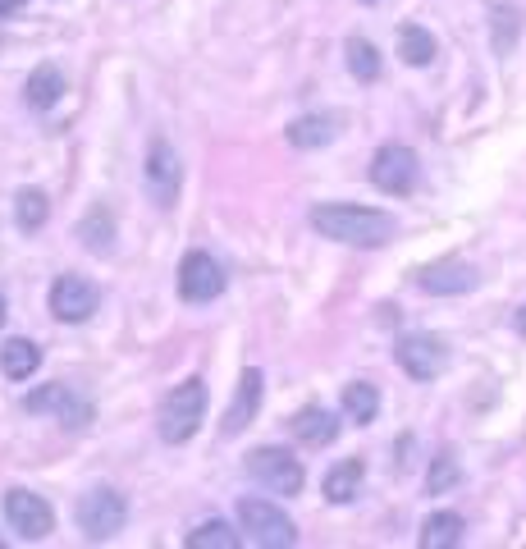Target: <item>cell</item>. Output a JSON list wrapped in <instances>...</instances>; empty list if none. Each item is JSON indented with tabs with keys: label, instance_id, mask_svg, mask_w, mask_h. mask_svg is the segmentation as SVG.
I'll return each mask as SVG.
<instances>
[{
	"label": "cell",
	"instance_id": "obj_16",
	"mask_svg": "<svg viewBox=\"0 0 526 549\" xmlns=\"http://www.w3.org/2000/svg\"><path fill=\"white\" fill-rule=\"evenodd\" d=\"M293 435H298L302 444H312V449H325V444H334V435H339V417H334L330 408H302L298 417H293Z\"/></svg>",
	"mask_w": 526,
	"mask_h": 549
},
{
	"label": "cell",
	"instance_id": "obj_18",
	"mask_svg": "<svg viewBox=\"0 0 526 549\" xmlns=\"http://www.w3.org/2000/svg\"><path fill=\"white\" fill-rule=\"evenodd\" d=\"M42 366V348L33 344V339H5V348H0V371L10 380H28Z\"/></svg>",
	"mask_w": 526,
	"mask_h": 549
},
{
	"label": "cell",
	"instance_id": "obj_10",
	"mask_svg": "<svg viewBox=\"0 0 526 549\" xmlns=\"http://www.w3.org/2000/svg\"><path fill=\"white\" fill-rule=\"evenodd\" d=\"M5 522H10L23 540H42V536H51L55 513L33 490H10V495H5Z\"/></svg>",
	"mask_w": 526,
	"mask_h": 549
},
{
	"label": "cell",
	"instance_id": "obj_33",
	"mask_svg": "<svg viewBox=\"0 0 526 549\" xmlns=\"http://www.w3.org/2000/svg\"><path fill=\"white\" fill-rule=\"evenodd\" d=\"M366 5H371V0H366Z\"/></svg>",
	"mask_w": 526,
	"mask_h": 549
},
{
	"label": "cell",
	"instance_id": "obj_29",
	"mask_svg": "<svg viewBox=\"0 0 526 549\" xmlns=\"http://www.w3.org/2000/svg\"><path fill=\"white\" fill-rule=\"evenodd\" d=\"M23 5H28V0H0V19H5V14H14V10H23Z\"/></svg>",
	"mask_w": 526,
	"mask_h": 549
},
{
	"label": "cell",
	"instance_id": "obj_22",
	"mask_svg": "<svg viewBox=\"0 0 526 549\" xmlns=\"http://www.w3.org/2000/svg\"><path fill=\"white\" fill-rule=\"evenodd\" d=\"M398 55H403V65L426 69L430 60H435V37H430L421 23H403V28H398Z\"/></svg>",
	"mask_w": 526,
	"mask_h": 549
},
{
	"label": "cell",
	"instance_id": "obj_20",
	"mask_svg": "<svg viewBox=\"0 0 526 549\" xmlns=\"http://www.w3.org/2000/svg\"><path fill=\"white\" fill-rule=\"evenodd\" d=\"M339 133V119L334 115H302L289 124V142L302 151H312V147H325V142Z\"/></svg>",
	"mask_w": 526,
	"mask_h": 549
},
{
	"label": "cell",
	"instance_id": "obj_24",
	"mask_svg": "<svg viewBox=\"0 0 526 549\" xmlns=\"http://www.w3.org/2000/svg\"><path fill=\"white\" fill-rule=\"evenodd\" d=\"M183 545H188V549H238V545H243V536H238L229 522H202V527L188 531Z\"/></svg>",
	"mask_w": 526,
	"mask_h": 549
},
{
	"label": "cell",
	"instance_id": "obj_12",
	"mask_svg": "<svg viewBox=\"0 0 526 549\" xmlns=\"http://www.w3.org/2000/svg\"><path fill=\"white\" fill-rule=\"evenodd\" d=\"M23 412H55V417L65 421V426H74V431L92 421V403L78 399L69 385H42L37 394L23 399Z\"/></svg>",
	"mask_w": 526,
	"mask_h": 549
},
{
	"label": "cell",
	"instance_id": "obj_19",
	"mask_svg": "<svg viewBox=\"0 0 526 549\" xmlns=\"http://www.w3.org/2000/svg\"><path fill=\"white\" fill-rule=\"evenodd\" d=\"M462 531H467V522L444 508V513H430L426 522H421V545L426 549H453V545H462Z\"/></svg>",
	"mask_w": 526,
	"mask_h": 549
},
{
	"label": "cell",
	"instance_id": "obj_28",
	"mask_svg": "<svg viewBox=\"0 0 526 549\" xmlns=\"http://www.w3.org/2000/svg\"><path fill=\"white\" fill-rule=\"evenodd\" d=\"M490 19H494V51L508 55V51H513V42H517V10H508V5H494Z\"/></svg>",
	"mask_w": 526,
	"mask_h": 549
},
{
	"label": "cell",
	"instance_id": "obj_5",
	"mask_svg": "<svg viewBox=\"0 0 526 549\" xmlns=\"http://www.w3.org/2000/svg\"><path fill=\"white\" fill-rule=\"evenodd\" d=\"M247 476L261 481L266 490H275V495H298L302 481H307L298 458L289 449H275V444H261V449L247 453Z\"/></svg>",
	"mask_w": 526,
	"mask_h": 549
},
{
	"label": "cell",
	"instance_id": "obj_30",
	"mask_svg": "<svg viewBox=\"0 0 526 549\" xmlns=\"http://www.w3.org/2000/svg\"><path fill=\"white\" fill-rule=\"evenodd\" d=\"M517 334H522V339H526V307H522V312H517Z\"/></svg>",
	"mask_w": 526,
	"mask_h": 549
},
{
	"label": "cell",
	"instance_id": "obj_23",
	"mask_svg": "<svg viewBox=\"0 0 526 549\" xmlns=\"http://www.w3.org/2000/svg\"><path fill=\"white\" fill-rule=\"evenodd\" d=\"M78 238H83L87 252H110L115 248V216H110L106 206H92L78 225Z\"/></svg>",
	"mask_w": 526,
	"mask_h": 549
},
{
	"label": "cell",
	"instance_id": "obj_8",
	"mask_svg": "<svg viewBox=\"0 0 526 549\" xmlns=\"http://www.w3.org/2000/svg\"><path fill=\"white\" fill-rule=\"evenodd\" d=\"M142 179H147V193L156 206H174V197H179V156H174V147L165 138H151L147 147V165H142Z\"/></svg>",
	"mask_w": 526,
	"mask_h": 549
},
{
	"label": "cell",
	"instance_id": "obj_13",
	"mask_svg": "<svg viewBox=\"0 0 526 549\" xmlns=\"http://www.w3.org/2000/svg\"><path fill=\"white\" fill-rule=\"evenodd\" d=\"M257 408H261V371L252 366V371H243V380H238V394H234V403H229L225 426H220V431L243 435V426L257 417Z\"/></svg>",
	"mask_w": 526,
	"mask_h": 549
},
{
	"label": "cell",
	"instance_id": "obj_1",
	"mask_svg": "<svg viewBox=\"0 0 526 549\" xmlns=\"http://www.w3.org/2000/svg\"><path fill=\"white\" fill-rule=\"evenodd\" d=\"M312 229H321L334 243H353V248H385L398 234V220L376 206H353V202H325L312 211Z\"/></svg>",
	"mask_w": 526,
	"mask_h": 549
},
{
	"label": "cell",
	"instance_id": "obj_7",
	"mask_svg": "<svg viewBox=\"0 0 526 549\" xmlns=\"http://www.w3.org/2000/svg\"><path fill=\"white\" fill-rule=\"evenodd\" d=\"M394 357L412 380H435L444 366H449V348H444V339H435V334H403Z\"/></svg>",
	"mask_w": 526,
	"mask_h": 549
},
{
	"label": "cell",
	"instance_id": "obj_3",
	"mask_svg": "<svg viewBox=\"0 0 526 549\" xmlns=\"http://www.w3.org/2000/svg\"><path fill=\"white\" fill-rule=\"evenodd\" d=\"M238 522H243L247 540L261 549H289L293 540H298V531H293V522L284 517V508H275L270 499H257V495L238 499Z\"/></svg>",
	"mask_w": 526,
	"mask_h": 549
},
{
	"label": "cell",
	"instance_id": "obj_2",
	"mask_svg": "<svg viewBox=\"0 0 526 549\" xmlns=\"http://www.w3.org/2000/svg\"><path fill=\"white\" fill-rule=\"evenodd\" d=\"M206 417V380H183V385H174L170 394H165L161 403V440L165 444H183L193 440L197 426H202Z\"/></svg>",
	"mask_w": 526,
	"mask_h": 549
},
{
	"label": "cell",
	"instance_id": "obj_31",
	"mask_svg": "<svg viewBox=\"0 0 526 549\" xmlns=\"http://www.w3.org/2000/svg\"><path fill=\"white\" fill-rule=\"evenodd\" d=\"M0 325H5V293H0Z\"/></svg>",
	"mask_w": 526,
	"mask_h": 549
},
{
	"label": "cell",
	"instance_id": "obj_4",
	"mask_svg": "<svg viewBox=\"0 0 526 549\" xmlns=\"http://www.w3.org/2000/svg\"><path fill=\"white\" fill-rule=\"evenodd\" d=\"M124 522H129V504H124V495L119 490H87L83 499H78V531H83L87 540H110L124 531Z\"/></svg>",
	"mask_w": 526,
	"mask_h": 549
},
{
	"label": "cell",
	"instance_id": "obj_26",
	"mask_svg": "<svg viewBox=\"0 0 526 549\" xmlns=\"http://www.w3.org/2000/svg\"><path fill=\"white\" fill-rule=\"evenodd\" d=\"M348 69H353L357 83H376L385 65H380V51L366 37H348Z\"/></svg>",
	"mask_w": 526,
	"mask_h": 549
},
{
	"label": "cell",
	"instance_id": "obj_6",
	"mask_svg": "<svg viewBox=\"0 0 526 549\" xmlns=\"http://www.w3.org/2000/svg\"><path fill=\"white\" fill-rule=\"evenodd\" d=\"M421 179V165H417V151L403 147V142H385L376 151V161H371V183H376L380 193L389 197H408Z\"/></svg>",
	"mask_w": 526,
	"mask_h": 549
},
{
	"label": "cell",
	"instance_id": "obj_14",
	"mask_svg": "<svg viewBox=\"0 0 526 549\" xmlns=\"http://www.w3.org/2000/svg\"><path fill=\"white\" fill-rule=\"evenodd\" d=\"M417 284L426 293H467V289H476V270L462 266V261H440V266L421 270Z\"/></svg>",
	"mask_w": 526,
	"mask_h": 549
},
{
	"label": "cell",
	"instance_id": "obj_9",
	"mask_svg": "<svg viewBox=\"0 0 526 549\" xmlns=\"http://www.w3.org/2000/svg\"><path fill=\"white\" fill-rule=\"evenodd\" d=\"M101 307V293L92 280H83V275H60V280L51 284V316L65 325H78L87 321V316Z\"/></svg>",
	"mask_w": 526,
	"mask_h": 549
},
{
	"label": "cell",
	"instance_id": "obj_15",
	"mask_svg": "<svg viewBox=\"0 0 526 549\" xmlns=\"http://www.w3.org/2000/svg\"><path fill=\"white\" fill-rule=\"evenodd\" d=\"M362 481H366V463L362 458H344V463H334L325 472V499L330 504H353Z\"/></svg>",
	"mask_w": 526,
	"mask_h": 549
},
{
	"label": "cell",
	"instance_id": "obj_27",
	"mask_svg": "<svg viewBox=\"0 0 526 549\" xmlns=\"http://www.w3.org/2000/svg\"><path fill=\"white\" fill-rule=\"evenodd\" d=\"M462 481V463H458V453H449L444 449L435 463H430V472H426V495H449L453 485Z\"/></svg>",
	"mask_w": 526,
	"mask_h": 549
},
{
	"label": "cell",
	"instance_id": "obj_25",
	"mask_svg": "<svg viewBox=\"0 0 526 549\" xmlns=\"http://www.w3.org/2000/svg\"><path fill=\"white\" fill-rule=\"evenodd\" d=\"M46 216H51V202H46L42 188H23L19 197H14V220H19V229H42Z\"/></svg>",
	"mask_w": 526,
	"mask_h": 549
},
{
	"label": "cell",
	"instance_id": "obj_17",
	"mask_svg": "<svg viewBox=\"0 0 526 549\" xmlns=\"http://www.w3.org/2000/svg\"><path fill=\"white\" fill-rule=\"evenodd\" d=\"M60 97H65V74L55 65H37L33 74H28V83H23V101L33 110H51Z\"/></svg>",
	"mask_w": 526,
	"mask_h": 549
},
{
	"label": "cell",
	"instance_id": "obj_32",
	"mask_svg": "<svg viewBox=\"0 0 526 549\" xmlns=\"http://www.w3.org/2000/svg\"><path fill=\"white\" fill-rule=\"evenodd\" d=\"M0 545H5V540H0Z\"/></svg>",
	"mask_w": 526,
	"mask_h": 549
},
{
	"label": "cell",
	"instance_id": "obj_11",
	"mask_svg": "<svg viewBox=\"0 0 526 549\" xmlns=\"http://www.w3.org/2000/svg\"><path fill=\"white\" fill-rule=\"evenodd\" d=\"M179 293L188 302H211L225 293V270L211 252H188L179 266Z\"/></svg>",
	"mask_w": 526,
	"mask_h": 549
},
{
	"label": "cell",
	"instance_id": "obj_21",
	"mask_svg": "<svg viewBox=\"0 0 526 549\" xmlns=\"http://www.w3.org/2000/svg\"><path fill=\"white\" fill-rule=\"evenodd\" d=\"M380 412V389L371 385V380H353V385H344V417L357 421V426H371Z\"/></svg>",
	"mask_w": 526,
	"mask_h": 549
}]
</instances>
